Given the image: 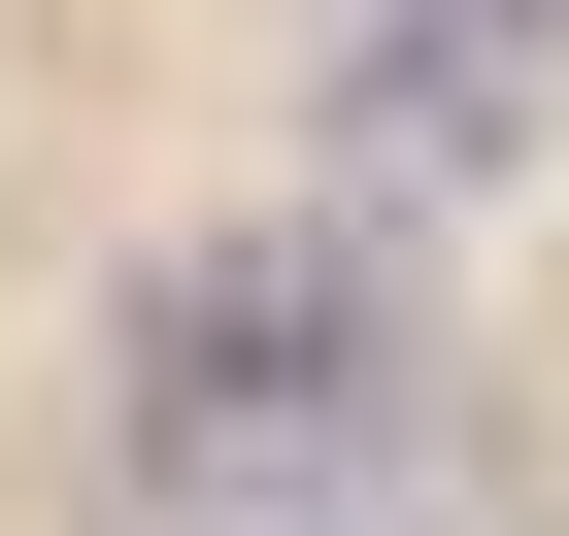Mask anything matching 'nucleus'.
<instances>
[{
	"instance_id": "obj_1",
	"label": "nucleus",
	"mask_w": 569,
	"mask_h": 536,
	"mask_svg": "<svg viewBox=\"0 0 569 536\" xmlns=\"http://www.w3.org/2000/svg\"><path fill=\"white\" fill-rule=\"evenodd\" d=\"M402 403H436V336H402V235H369V201L134 235V302H101V469H134L168 536H302V503H369Z\"/></svg>"
},
{
	"instance_id": "obj_2",
	"label": "nucleus",
	"mask_w": 569,
	"mask_h": 536,
	"mask_svg": "<svg viewBox=\"0 0 569 536\" xmlns=\"http://www.w3.org/2000/svg\"><path fill=\"white\" fill-rule=\"evenodd\" d=\"M569 135V0H336V101H302V201H502Z\"/></svg>"
}]
</instances>
